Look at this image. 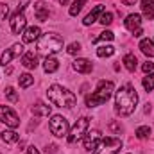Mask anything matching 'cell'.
<instances>
[{"label": "cell", "mask_w": 154, "mask_h": 154, "mask_svg": "<svg viewBox=\"0 0 154 154\" xmlns=\"http://www.w3.org/2000/svg\"><path fill=\"white\" fill-rule=\"evenodd\" d=\"M138 104V93L131 82L124 84L115 95V111L120 116H129Z\"/></svg>", "instance_id": "6da1fadb"}, {"label": "cell", "mask_w": 154, "mask_h": 154, "mask_svg": "<svg viewBox=\"0 0 154 154\" xmlns=\"http://www.w3.org/2000/svg\"><path fill=\"white\" fill-rule=\"evenodd\" d=\"M47 97L48 100L57 106V108H74L77 102V97L66 88L59 86V84H52L48 90H47Z\"/></svg>", "instance_id": "7a4b0ae2"}, {"label": "cell", "mask_w": 154, "mask_h": 154, "mask_svg": "<svg viewBox=\"0 0 154 154\" xmlns=\"http://www.w3.org/2000/svg\"><path fill=\"white\" fill-rule=\"evenodd\" d=\"M115 91V84L111 81H99L97 90L86 97V106L88 108H95V106H102L104 102H108V99L113 95Z\"/></svg>", "instance_id": "3957f363"}, {"label": "cell", "mask_w": 154, "mask_h": 154, "mask_svg": "<svg viewBox=\"0 0 154 154\" xmlns=\"http://www.w3.org/2000/svg\"><path fill=\"white\" fill-rule=\"evenodd\" d=\"M63 47H65L63 38L57 36V34H54V32H47V34L39 36V39H38V52L39 54H43L45 57L61 52Z\"/></svg>", "instance_id": "277c9868"}, {"label": "cell", "mask_w": 154, "mask_h": 154, "mask_svg": "<svg viewBox=\"0 0 154 154\" xmlns=\"http://www.w3.org/2000/svg\"><path fill=\"white\" fill-rule=\"evenodd\" d=\"M48 129L50 133L56 136V138H63V136H68V131H70V125H68V120L61 115H54L48 122Z\"/></svg>", "instance_id": "5b68a950"}, {"label": "cell", "mask_w": 154, "mask_h": 154, "mask_svg": "<svg viewBox=\"0 0 154 154\" xmlns=\"http://www.w3.org/2000/svg\"><path fill=\"white\" fill-rule=\"evenodd\" d=\"M120 149H122V142H120V138L106 136V138L100 140V143L97 145V149L93 151V154H118Z\"/></svg>", "instance_id": "8992f818"}, {"label": "cell", "mask_w": 154, "mask_h": 154, "mask_svg": "<svg viewBox=\"0 0 154 154\" xmlns=\"http://www.w3.org/2000/svg\"><path fill=\"white\" fill-rule=\"evenodd\" d=\"M88 127H90V118H88V116H81L75 124H74V127H72V131L68 133V136H66L68 143H75V142H79V140L86 134Z\"/></svg>", "instance_id": "52a82bcc"}, {"label": "cell", "mask_w": 154, "mask_h": 154, "mask_svg": "<svg viewBox=\"0 0 154 154\" xmlns=\"http://www.w3.org/2000/svg\"><path fill=\"white\" fill-rule=\"evenodd\" d=\"M23 7H25V5L18 7V11H16V13L13 14V18H11V31H13V34H22V32L25 31L27 20H25V14H23Z\"/></svg>", "instance_id": "ba28073f"}, {"label": "cell", "mask_w": 154, "mask_h": 154, "mask_svg": "<svg viewBox=\"0 0 154 154\" xmlns=\"http://www.w3.org/2000/svg\"><path fill=\"white\" fill-rule=\"evenodd\" d=\"M100 140H102V134H100V131H99V129L86 131V134L82 136V145H84V149H86V151H95V149H97V145L100 143Z\"/></svg>", "instance_id": "9c48e42d"}, {"label": "cell", "mask_w": 154, "mask_h": 154, "mask_svg": "<svg viewBox=\"0 0 154 154\" xmlns=\"http://www.w3.org/2000/svg\"><path fill=\"white\" fill-rule=\"evenodd\" d=\"M0 122H4L5 125H9V127H13V129L20 125L18 115H16L9 106H0Z\"/></svg>", "instance_id": "30bf717a"}, {"label": "cell", "mask_w": 154, "mask_h": 154, "mask_svg": "<svg viewBox=\"0 0 154 154\" xmlns=\"http://www.w3.org/2000/svg\"><path fill=\"white\" fill-rule=\"evenodd\" d=\"M22 54H23V45H22V43H14L11 48H7V50L2 54V57H0V65L5 66V65L11 63V59L18 57V56H22Z\"/></svg>", "instance_id": "8fae6325"}, {"label": "cell", "mask_w": 154, "mask_h": 154, "mask_svg": "<svg viewBox=\"0 0 154 154\" xmlns=\"http://www.w3.org/2000/svg\"><path fill=\"white\" fill-rule=\"evenodd\" d=\"M39 36H41V29L38 25H31L23 31V43H32V41L39 39Z\"/></svg>", "instance_id": "7c38bea8"}, {"label": "cell", "mask_w": 154, "mask_h": 154, "mask_svg": "<svg viewBox=\"0 0 154 154\" xmlns=\"http://www.w3.org/2000/svg\"><path fill=\"white\" fill-rule=\"evenodd\" d=\"M72 66H74V70H75V72H79V74H90V72L93 70V65H91V61H88V59H84V57L75 59Z\"/></svg>", "instance_id": "4fadbf2b"}, {"label": "cell", "mask_w": 154, "mask_h": 154, "mask_svg": "<svg viewBox=\"0 0 154 154\" xmlns=\"http://www.w3.org/2000/svg\"><path fill=\"white\" fill-rule=\"evenodd\" d=\"M34 13H36V18H38L39 22H47L48 20V5L45 2H36Z\"/></svg>", "instance_id": "5bb4252c"}, {"label": "cell", "mask_w": 154, "mask_h": 154, "mask_svg": "<svg viewBox=\"0 0 154 154\" xmlns=\"http://www.w3.org/2000/svg\"><path fill=\"white\" fill-rule=\"evenodd\" d=\"M125 29H129V31H136V29H140V25H142V16L140 14H129L127 18H125Z\"/></svg>", "instance_id": "9a60e30c"}, {"label": "cell", "mask_w": 154, "mask_h": 154, "mask_svg": "<svg viewBox=\"0 0 154 154\" xmlns=\"http://www.w3.org/2000/svg\"><path fill=\"white\" fill-rule=\"evenodd\" d=\"M22 65L25 68H36L38 66V56L31 50V52H25L23 57H22Z\"/></svg>", "instance_id": "2e32d148"}, {"label": "cell", "mask_w": 154, "mask_h": 154, "mask_svg": "<svg viewBox=\"0 0 154 154\" xmlns=\"http://www.w3.org/2000/svg\"><path fill=\"white\" fill-rule=\"evenodd\" d=\"M43 68H45L47 74H54V72L59 68V61H57L56 57H52V56H47L45 61H43Z\"/></svg>", "instance_id": "e0dca14e"}, {"label": "cell", "mask_w": 154, "mask_h": 154, "mask_svg": "<svg viewBox=\"0 0 154 154\" xmlns=\"http://www.w3.org/2000/svg\"><path fill=\"white\" fill-rule=\"evenodd\" d=\"M31 111H32L34 116H48L50 115V106H47V104H43V102H36V104L31 108Z\"/></svg>", "instance_id": "ac0fdd59"}, {"label": "cell", "mask_w": 154, "mask_h": 154, "mask_svg": "<svg viewBox=\"0 0 154 154\" xmlns=\"http://www.w3.org/2000/svg\"><path fill=\"white\" fill-rule=\"evenodd\" d=\"M142 11L147 20L154 18V0H142Z\"/></svg>", "instance_id": "d6986e66"}, {"label": "cell", "mask_w": 154, "mask_h": 154, "mask_svg": "<svg viewBox=\"0 0 154 154\" xmlns=\"http://www.w3.org/2000/svg\"><path fill=\"white\" fill-rule=\"evenodd\" d=\"M140 48H142V52L145 54V56H149V57H154V41L152 39H142L140 41Z\"/></svg>", "instance_id": "ffe728a7"}, {"label": "cell", "mask_w": 154, "mask_h": 154, "mask_svg": "<svg viewBox=\"0 0 154 154\" xmlns=\"http://www.w3.org/2000/svg\"><path fill=\"white\" fill-rule=\"evenodd\" d=\"M102 13H104V7H102V5H95V9H93V11H91L84 20H82V23H84V25H91V23L97 20V16H99V14H102Z\"/></svg>", "instance_id": "44dd1931"}, {"label": "cell", "mask_w": 154, "mask_h": 154, "mask_svg": "<svg viewBox=\"0 0 154 154\" xmlns=\"http://www.w3.org/2000/svg\"><path fill=\"white\" fill-rule=\"evenodd\" d=\"M113 54H115V47L113 45H102V47L97 48V56L99 57H109Z\"/></svg>", "instance_id": "7402d4cb"}, {"label": "cell", "mask_w": 154, "mask_h": 154, "mask_svg": "<svg viewBox=\"0 0 154 154\" xmlns=\"http://www.w3.org/2000/svg\"><path fill=\"white\" fill-rule=\"evenodd\" d=\"M136 57L133 56V54H125L124 56V65H125V68L129 70V72H134L136 70Z\"/></svg>", "instance_id": "603a6c76"}, {"label": "cell", "mask_w": 154, "mask_h": 154, "mask_svg": "<svg viewBox=\"0 0 154 154\" xmlns=\"http://www.w3.org/2000/svg\"><path fill=\"white\" fill-rule=\"evenodd\" d=\"M18 133H14V131H4L2 133V140L5 142V143H16L18 142Z\"/></svg>", "instance_id": "cb8c5ba5"}, {"label": "cell", "mask_w": 154, "mask_h": 154, "mask_svg": "<svg viewBox=\"0 0 154 154\" xmlns=\"http://www.w3.org/2000/svg\"><path fill=\"white\" fill-rule=\"evenodd\" d=\"M142 84H143V88H145L147 91H152L154 90V72H151V74H147V75L143 77Z\"/></svg>", "instance_id": "d4e9b609"}, {"label": "cell", "mask_w": 154, "mask_h": 154, "mask_svg": "<svg viewBox=\"0 0 154 154\" xmlns=\"http://www.w3.org/2000/svg\"><path fill=\"white\" fill-rule=\"evenodd\" d=\"M86 4V0H75L72 5H70V16H77L82 9V5Z\"/></svg>", "instance_id": "484cf974"}, {"label": "cell", "mask_w": 154, "mask_h": 154, "mask_svg": "<svg viewBox=\"0 0 154 154\" xmlns=\"http://www.w3.org/2000/svg\"><path fill=\"white\" fill-rule=\"evenodd\" d=\"M113 38H115V34H113L111 31H104V32H100V36H95L91 41H93V43H99V41H111Z\"/></svg>", "instance_id": "4316f807"}, {"label": "cell", "mask_w": 154, "mask_h": 154, "mask_svg": "<svg viewBox=\"0 0 154 154\" xmlns=\"http://www.w3.org/2000/svg\"><path fill=\"white\" fill-rule=\"evenodd\" d=\"M18 81H20V86H22V88H29V86L34 82V77L31 75V74H22Z\"/></svg>", "instance_id": "83f0119b"}, {"label": "cell", "mask_w": 154, "mask_h": 154, "mask_svg": "<svg viewBox=\"0 0 154 154\" xmlns=\"http://www.w3.org/2000/svg\"><path fill=\"white\" fill-rule=\"evenodd\" d=\"M149 134H151V127H147V125H142V127H138V129H136V136H138L140 140L147 138Z\"/></svg>", "instance_id": "f1b7e54d"}, {"label": "cell", "mask_w": 154, "mask_h": 154, "mask_svg": "<svg viewBox=\"0 0 154 154\" xmlns=\"http://www.w3.org/2000/svg\"><path fill=\"white\" fill-rule=\"evenodd\" d=\"M4 93H5V97H7L11 102H16V100H18V95H16V91H14V88H13V86H7Z\"/></svg>", "instance_id": "f546056e"}, {"label": "cell", "mask_w": 154, "mask_h": 154, "mask_svg": "<svg viewBox=\"0 0 154 154\" xmlns=\"http://www.w3.org/2000/svg\"><path fill=\"white\" fill-rule=\"evenodd\" d=\"M66 52L70 54V56H75L81 52V43H70L68 45V48H66Z\"/></svg>", "instance_id": "4dcf8cb0"}, {"label": "cell", "mask_w": 154, "mask_h": 154, "mask_svg": "<svg viewBox=\"0 0 154 154\" xmlns=\"http://www.w3.org/2000/svg\"><path fill=\"white\" fill-rule=\"evenodd\" d=\"M111 22H113V14L111 13H102L100 14V23L102 25H109Z\"/></svg>", "instance_id": "1f68e13d"}, {"label": "cell", "mask_w": 154, "mask_h": 154, "mask_svg": "<svg viewBox=\"0 0 154 154\" xmlns=\"http://www.w3.org/2000/svg\"><path fill=\"white\" fill-rule=\"evenodd\" d=\"M7 14H9V5L7 4H0V22L5 20Z\"/></svg>", "instance_id": "d6a6232c"}, {"label": "cell", "mask_w": 154, "mask_h": 154, "mask_svg": "<svg viewBox=\"0 0 154 154\" xmlns=\"http://www.w3.org/2000/svg\"><path fill=\"white\" fill-rule=\"evenodd\" d=\"M142 70H143L145 74H151V72L154 70V63H151V61H147V63H143V65H142Z\"/></svg>", "instance_id": "836d02e7"}, {"label": "cell", "mask_w": 154, "mask_h": 154, "mask_svg": "<svg viewBox=\"0 0 154 154\" xmlns=\"http://www.w3.org/2000/svg\"><path fill=\"white\" fill-rule=\"evenodd\" d=\"M27 154H39V151L34 147V145H31V147L27 149Z\"/></svg>", "instance_id": "e575fe53"}, {"label": "cell", "mask_w": 154, "mask_h": 154, "mask_svg": "<svg viewBox=\"0 0 154 154\" xmlns=\"http://www.w3.org/2000/svg\"><path fill=\"white\" fill-rule=\"evenodd\" d=\"M120 2H122L124 5H134V4H136V0H120Z\"/></svg>", "instance_id": "d590c367"}, {"label": "cell", "mask_w": 154, "mask_h": 154, "mask_svg": "<svg viewBox=\"0 0 154 154\" xmlns=\"http://www.w3.org/2000/svg\"><path fill=\"white\" fill-rule=\"evenodd\" d=\"M109 129H111V131H122V127H120L118 124H111V125H109Z\"/></svg>", "instance_id": "8d00e7d4"}, {"label": "cell", "mask_w": 154, "mask_h": 154, "mask_svg": "<svg viewBox=\"0 0 154 154\" xmlns=\"http://www.w3.org/2000/svg\"><path fill=\"white\" fill-rule=\"evenodd\" d=\"M142 34H143V29H142V27H140V29H136V31H134V38H140V36H142Z\"/></svg>", "instance_id": "74e56055"}, {"label": "cell", "mask_w": 154, "mask_h": 154, "mask_svg": "<svg viewBox=\"0 0 154 154\" xmlns=\"http://www.w3.org/2000/svg\"><path fill=\"white\" fill-rule=\"evenodd\" d=\"M59 2H61V5H63V4H68V0H59Z\"/></svg>", "instance_id": "f35d334b"}]
</instances>
